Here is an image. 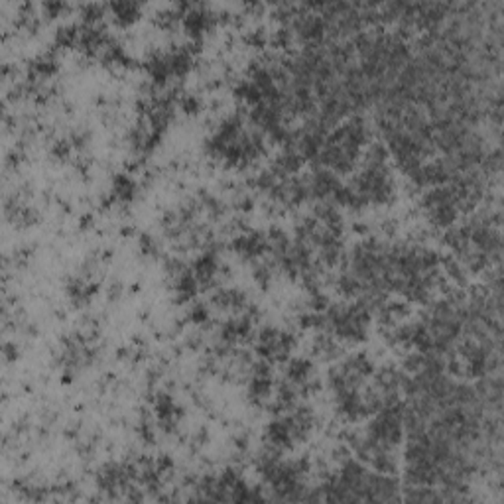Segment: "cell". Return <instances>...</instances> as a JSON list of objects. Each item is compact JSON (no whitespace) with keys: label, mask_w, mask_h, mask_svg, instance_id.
<instances>
[{"label":"cell","mask_w":504,"mask_h":504,"mask_svg":"<svg viewBox=\"0 0 504 504\" xmlns=\"http://www.w3.org/2000/svg\"><path fill=\"white\" fill-rule=\"evenodd\" d=\"M368 138V128L362 118H349L345 125L333 130L323 142L319 162L329 168V172L346 173L353 170L361 156L362 146Z\"/></svg>","instance_id":"obj_1"},{"label":"cell","mask_w":504,"mask_h":504,"mask_svg":"<svg viewBox=\"0 0 504 504\" xmlns=\"http://www.w3.org/2000/svg\"><path fill=\"white\" fill-rule=\"evenodd\" d=\"M325 325L337 337L361 343L366 339L368 325H370V307L364 301L349 303V305H335L325 310Z\"/></svg>","instance_id":"obj_2"},{"label":"cell","mask_w":504,"mask_h":504,"mask_svg":"<svg viewBox=\"0 0 504 504\" xmlns=\"http://www.w3.org/2000/svg\"><path fill=\"white\" fill-rule=\"evenodd\" d=\"M294 343H296L294 335H290L288 331L270 327V329H264L260 333L256 351L266 362L286 361L290 351L294 349Z\"/></svg>","instance_id":"obj_3"},{"label":"cell","mask_w":504,"mask_h":504,"mask_svg":"<svg viewBox=\"0 0 504 504\" xmlns=\"http://www.w3.org/2000/svg\"><path fill=\"white\" fill-rule=\"evenodd\" d=\"M233 249L242 258L256 260V258H260L270 249V242H268V236L260 235V233H251V235H242L235 238Z\"/></svg>","instance_id":"obj_4"},{"label":"cell","mask_w":504,"mask_h":504,"mask_svg":"<svg viewBox=\"0 0 504 504\" xmlns=\"http://www.w3.org/2000/svg\"><path fill=\"white\" fill-rule=\"evenodd\" d=\"M270 388H272V380H270V366L266 361L258 362L252 366L251 384H249V392L254 402H264L270 396Z\"/></svg>","instance_id":"obj_5"},{"label":"cell","mask_w":504,"mask_h":504,"mask_svg":"<svg viewBox=\"0 0 504 504\" xmlns=\"http://www.w3.org/2000/svg\"><path fill=\"white\" fill-rule=\"evenodd\" d=\"M286 375H288L290 384H294L298 390H305V388H310V378L314 375V366L305 359H294L288 364Z\"/></svg>","instance_id":"obj_6"},{"label":"cell","mask_w":504,"mask_h":504,"mask_svg":"<svg viewBox=\"0 0 504 504\" xmlns=\"http://www.w3.org/2000/svg\"><path fill=\"white\" fill-rule=\"evenodd\" d=\"M219 274V260L213 252H205L193 264V276L199 284H211Z\"/></svg>","instance_id":"obj_7"},{"label":"cell","mask_w":504,"mask_h":504,"mask_svg":"<svg viewBox=\"0 0 504 504\" xmlns=\"http://www.w3.org/2000/svg\"><path fill=\"white\" fill-rule=\"evenodd\" d=\"M252 329V321L249 317H236L231 319L225 327H223V341L227 343H238L242 341L244 337H249V333Z\"/></svg>","instance_id":"obj_8"},{"label":"cell","mask_w":504,"mask_h":504,"mask_svg":"<svg viewBox=\"0 0 504 504\" xmlns=\"http://www.w3.org/2000/svg\"><path fill=\"white\" fill-rule=\"evenodd\" d=\"M156 416L160 420V424L166 425V427H172L177 418H179V408L175 406L172 398L168 394H160L156 400Z\"/></svg>","instance_id":"obj_9"},{"label":"cell","mask_w":504,"mask_h":504,"mask_svg":"<svg viewBox=\"0 0 504 504\" xmlns=\"http://www.w3.org/2000/svg\"><path fill=\"white\" fill-rule=\"evenodd\" d=\"M298 30L299 36H301L303 40H307V42H317V40H321V36H323V32H325V24H323V20H321L319 16H305V18L299 20Z\"/></svg>","instance_id":"obj_10"},{"label":"cell","mask_w":504,"mask_h":504,"mask_svg":"<svg viewBox=\"0 0 504 504\" xmlns=\"http://www.w3.org/2000/svg\"><path fill=\"white\" fill-rule=\"evenodd\" d=\"M110 10L116 18V22L126 26V24L138 20L142 8L140 4H136V2H114V4H110Z\"/></svg>","instance_id":"obj_11"},{"label":"cell","mask_w":504,"mask_h":504,"mask_svg":"<svg viewBox=\"0 0 504 504\" xmlns=\"http://www.w3.org/2000/svg\"><path fill=\"white\" fill-rule=\"evenodd\" d=\"M184 18H186V28L193 38H199L209 28V20H211V16L205 10H191V8L184 14Z\"/></svg>","instance_id":"obj_12"},{"label":"cell","mask_w":504,"mask_h":504,"mask_svg":"<svg viewBox=\"0 0 504 504\" xmlns=\"http://www.w3.org/2000/svg\"><path fill=\"white\" fill-rule=\"evenodd\" d=\"M213 301L220 310H240L244 305V294L238 290H220L215 294Z\"/></svg>","instance_id":"obj_13"},{"label":"cell","mask_w":504,"mask_h":504,"mask_svg":"<svg viewBox=\"0 0 504 504\" xmlns=\"http://www.w3.org/2000/svg\"><path fill=\"white\" fill-rule=\"evenodd\" d=\"M132 195H134V184H132V179L126 177V175H118L114 179V197L118 201L126 203V201L132 199Z\"/></svg>","instance_id":"obj_14"},{"label":"cell","mask_w":504,"mask_h":504,"mask_svg":"<svg viewBox=\"0 0 504 504\" xmlns=\"http://www.w3.org/2000/svg\"><path fill=\"white\" fill-rule=\"evenodd\" d=\"M101 14H103V8H101L99 4H89V6H85V8H83L85 22H87L89 26H94V22L101 18Z\"/></svg>","instance_id":"obj_15"},{"label":"cell","mask_w":504,"mask_h":504,"mask_svg":"<svg viewBox=\"0 0 504 504\" xmlns=\"http://www.w3.org/2000/svg\"><path fill=\"white\" fill-rule=\"evenodd\" d=\"M44 8L49 16H58L65 10V4L63 2H47V4H44Z\"/></svg>","instance_id":"obj_16"},{"label":"cell","mask_w":504,"mask_h":504,"mask_svg":"<svg viewBox=\"0 0 504 504\" xmlns=\"http://www.w3.org/2000/svg\"><path fill=\"white\" fill-rule=\"evenodd\" d=\"M191 319L197 321V323L205 321V319H207V310H205L203 305H197V307L193 310V314H191Z\"/></svg>","instance_id":"obj_17"}]
</instances>
